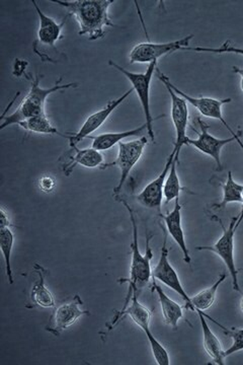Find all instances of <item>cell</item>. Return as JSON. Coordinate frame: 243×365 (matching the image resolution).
<instances>
[{"instance_id": "cell-1", "label": "cell", "mask_w": 243, "mask_h": 365, "mask_svg": "<svg viewBox=\"0 0 243 365\" xmlns=\"http://www.w3.org/2000/svg\"><path fill=\"white\" fill-rule=\"evenodd\" d=\"M63 6L73 16L79 25V35L90 41L103 39L108 28L114 26L109 16L112 0H51Z\"/></svg>"}, {"instance_id": "cell-2", "label": "cell", "mask_w": 243, "mask_h": 365, "mask_svg": "<svg viewBox=\"0 0 243 365\" xmlns=\"http://www.w3.org/2000/svg\"><path fill=\"white\" fill-rule=\"evenodd\" d=\"M26 78L31 81L30 91L26 93V97L24 98L23 102L19 106L16 111H14L13 114L1 117L0 130H4V128L11 126V125H18L19 122L25 121L29 118L46 115V101H47L50 95L56 93V91L76 88L77 86L76 83L61 85L60 83L62 81V78H60L52 88H44L40 86L41 78H42V76H40V74H36L33 78L31 74H29V76H26Z\"/></svg>"}, {"instance_id": "cell-3", "label": "cell", "mask_w": 243, "mask_h": 365, "mask_svg": "<svg viewBox=\"0 0 243 365\" xmlns=\"http://www.w3.org/2000/svg\"><path fill=\"white\" fill-rule=\"evenodd\" d=\"M138 295L139 292L132 289L131 287H128V294H127L124 307H123L121 311L117 312L114 318L110 321L109 330L114 329V327L117 325L120 321H122L125 317H130L132 321H133L137 326L140 327L141 330L145 333L149 345H150L151 351H152L154 359L157 362L165 361V360L168 359V356H170V354H168L167 350L165 349V346L161 344L160 341L156 339L152 332H151L150 311L139 302Z\"/></svg>"}, {"instance_id": "cell-4", "label": "cell", "mask_w": 243, "mask_h": 365, "mask_svg": "<svg viewBox=\"0 0 243 365\" xmlns=\"http://www.w3.org/2000/svg\"><path fill=\"white\" fill-rule=\"evenodd\" d=\"M120 202L124 205L126 210L128 211L130 222L132 223V230H133V240L131 244V267H130V278L128 279H121L122 283H128L129 287L140 292L152 278V269H151V259H152V251L150 248V237H148V251L145 255H142L139 250L138 244V225H137L136 218H135L133 209L130 207L128 203L125 200H120Z\"/></svg>"}, {"instance_id": "cell-5", "label": "cell", "mask_w": 243, "mask_h": 365, "mask_svg": "<svg viewBox=\"0 0 243 365\" xmlns=\"http://www.w3.org/2000/svg\"><path fill=\"white\" fill-rule=\"evenodd\" d=\"M109 64L110 66L114 67L118 71L121 72L125 78L128 79L130 83L132 85V88L136 91L137 97L140 101L142 110H143L144 116H145L146 131H148L151 141L155 140V135H154L153 130V121L154 118L151 114L150 109V86L151 81L156 69H157V62L149 64L148 69L143 73H137V72H131L125 69L124 67L115 63L113 60H110Z\"/></svg>"}, {"instance_id": "cell-6", "label": "cell", "mask_w": 243, "mask_h": 365, "mask_svg": "<svg viewBox=\"0 0 243 365\" xmlns=\"http://www.w3.org/2000/svg\"><path fill=\"white\" fill-rule=\"evenodd\" d=\"M237 217H232L229 225L226 227L222 222H220L221 227L223 230V234L219 237L217 242L213 246H201L197 247V251H208L212 253L218 255L219 258L224 262L226 268L230 274L231 279H232V287L235 292H240L239 282H238V272L237 264H235L234 256V237L237 232Z\"/></svg>"}, {"instance_id": "cell-7", "label": "cell", "mask_w": 243, "mask_h": 365, "mask_svg": "<svg viewBox=\"0 0 243 365\" xmlns=\"http://www.w3.org/2000/svg\"><path fill=\"white\" fill-rule=\"evenodd\" d=\"M192 35L187 36L180 40L172 42L153 43L142 42L135 46L129 55V60L132 64H151L158 62L161 57L172 54L175 51H180L182 48L189 47Z\"/></svg>"}, {"instance_id": "cell-8", "label": "cell", "mask_w": 243, "mask_h": 365, "mask_svg": "<svg viewBox=\"0 0 243 365\" xmlns=\"http://www.w3.org/2000/svg\"><path fill=\"white\" fill-rule=\"evenodd\" d=\"M148 137L142 136L141 138L134 139V140L126 141V143H120L119 151H118L117 160L115 163H110L108 165H117L120 169V181L117 187L114 188L115 196L119 195L122 192L125 182L131 174L132 170L143 155L144 150L148 145Z\"/></svg>"}, {"instance_id": "cell-9", "label": "cell", "mask_w": 243, "mask_h": 365, "mask_svg": "<svg viewBox=\"0 0 243 365\" xmlns=\"http://www.w3.org/2000/svg\"><path fill=\"white\" fill-rule=\"evenodd\" d=\"M156 76H157V78H160V81L163 83V85L170 86L177 95L184 98L185 100L187 101V103H189V104H191L192 107H195V109L198 110L200 114L203 115V116L207 118H211V119L219 120V121L222 122V123L225 125V127L228 130L231 129L229 125H228L227 122L225 121L224 117H223L222 108L223 106L229 104L230 102H232V98L192 97V96L187 95L185 91L180 90L177 86L172 85V83H170V78H168L167 76H165V74H163L158 68L156 69Z\"/></svg>"}, {"instance_id": "cell-10", "label": "cell", "mask_w": 243, "mask_h": 365, "mask_svg": "<svg viewBox=\"0 0 243 365\" xmlns=\"http://www.w3.org/2000/svg\"><path fill=\"white\" fill-rule=\"evenodd\" d=\"M133 88H130V90L127 91L126 93H123L121 97L110 101V102L108 103L105 107L102 108V109L93 113V114L86 118V120L84 121L83 126L81 127V129H79L76 133L68 135L69 146H71V150H76L77 145H78L83 139L90 138L93 132L100 129V127L105 123V121L109 119V117L113 114V112H114L115 110L117 109V108L119 107V106L121 105L132 93H133Z\"/></svg>"}, {"instance_id": "cell-11", "label": "cell", "mask_w": 243, "mask_h": 365, "mask_svg": "<svg viewBox=\"0 0 243 365\" xmlns=\"http://www.w3.org/2000/svg\"><path fill=\"white\" fill-rule=\"evenodd\" d=\"M152 278L160 281L165 287L170 288L175 294L182 297V299L186 302L187 309L194 311L192 307L191 297L187 295L186 290L180 282L179 274L177 270L173 268L168 259L167 248V235H165L163 239L162 247H161L160 260L156 264L155 268L152 270Z\"/></svg>"}, {"instance_id": "cell-12", "label": "cell", "mask_w": 243, "mask_h": 365, "mask_svg": "<svg viewBox=\"0 0 243 365\" xmlns=\"http://www.w3.org/2000/svg\"><path fill=\"white\" fill-rule=\"evenodd\" d=\"M83 306V299L78 294H76L71 302L60 304L50 317L49 324L46 327V330L56 337L61 335L64 330L76 324L79 319L90 314V312L81 309Z\"/></svg>"}, {"instance_id": "cell-13", "label": "cell", "mask_w": 243, "mask_h": 365, "mask_svg": "<svg viewBox=\"0 0 243 365\" xmlns=\"http://www.w3.org/2000/svg\"><path fill=\"white\" fill-rule=\"evenodd\" d=\"M198 122L201 132H198V137L196 139L187 138V145H191L200 153L213 158L217 165L218 170H222L221 153L225 145L235 141V132L230 129L229 132L232 136L229 138H217L209 133V126L205 122L202 121L201 119H198Z\"/></svg>"}, {"instance_id": "cell-14", "label": "cell", "mask_w": 243, "mask_h": 365, "mask_svg": "<svg viewBox=\"0 0 243 365\" xmlns=\"http://www.w3.org/2000/svg\"><path fill=\"white\" fill-rule=\"evenodd\" d=\"M32 4L33 7H35L36 11H37L38 21H40L37 33V40H36L33 47V51L41 48V46L53 48V49L56 50L55 45H56L58 41L62 39V32H63L65 24H66L68 18H71V14L68 13L62 20L61 23H57L51 16H47V14L41 11L37 1L32 0Z\"/></svg>"}, {"instance_id": "cell-15", "label": "cell", "mask_w": 243, "mask_h": 365, "mask_svg": "<svg viewBox=\"0 0 243 365\" xmlns=\"http://www.w3.org/2000/svg\"><path fill=\"white\" fill-rule=\"evenodd\" d=\"M177 150H182L175 146L172 153H170V158H167V163H165V167H163L162 172H161L160 174L158 175V177L155 178L153 181L146 185L140 193L137 195V201H138L141 205H143L144 207L160 210L163 198H165V197H163V188H165V180H167L168 172H170L173 158H175V155H177Z\"/></svg>"}, {"instance_id": "cell-16", "label": "cell", "mask_w": 243, "mask_h": 365, "mask_svg": "<svg viewBox=\"0 0 243 365\" xmlns=\"http://www.w3.org/2000/svg\"><path fill=\"white\" fill-rule=\"evenodd\" d=\"M170 93L172 101V121L175 130V143L177 148L182 150V146L186 145L189 137L187 136V125H189V108L187 101L180 96L177 95L172 88L165 85Z\"/></svg>"}, {"instance_id": "cell-17", "label": "cell", "mask_w": 243, "mask_h": 365, "mask_svg": "<svg viewBox=\"0 0 243 365\" xmlns=\"http://www.w3.org/2000/svg\"><path fill=\"white\" fill-rule=\"evenodd\" d=\"M162 217L165 220V225H167L168 234L182 251L184 261L187 264H191L192 259L190 256L189 249H187L184 228H182V206H180L179 199L175 200V207L172 210L168 212L167 215H163Z\"/></svg>"}, {"instance_id": "cell-18", "label": "cell", "mask_w": 243, "mask_h": 365, "mask_svg": "<svg viewBox=\"0 0 243 365\" xmlns=\"http://www.w3.org/2000/svg\"><path fill=\"white\" fill-rule=\"evenodd\" d=\"M198 314L200 323H201L202 331H203V345L209 356L213 360L214 364L218 365L225 364V350H223L222 344L217 336L211 330L210 326L207 323L205 313L201 309H196Z\"/></svg>"}, {"instance_id": "cell-19", "label": "cell", "mask_w": 243, "mask_h": 365, "mask_svg": "<svg viewBox=\"0 0 243 365\" xmlns=\"http://www.w3.org/2000/svg\"><path fill=\"white\" fill-rule=\"evenodd\" d=\"M33 270L38 274V279L33 283L32 292H31V299L33 304L43 309L55 307L56 304H55L54 297L46 285V276L48 271L38 263L33 266Z\"/></svg>"}, {"instance_id": "cell-20", "label": "cell", "mask_w": 243, "mask_h": 365, "mask_svg": "<svg viewBox=\"0 0 243 365\" xmlns=\"http://www.w3.org/2000/svg\"><path fill=\"white\" fill-rule=\"evenodd\" d=\"M152 287L154 292L157 294L158 299L162 312L163 318H165V323L168 326L172 327V329L177 330V325L180 319L184 317V312H182V307L177 304V302L170 299V297L165 292L162 288L157 284L156 279L152 278Z\"/></svg>"}, {"instance_id": "cell-21", "label": "cell", "mask_w": 243, "mask_h": 365, "mask_svg": "<svg viewBox=\"0 0 243 365\" xmlns=\"http://www.w3.org/2000/svg\"><path fill=\"white\" fill-rule=\"evenodd\" d=\"M73 150L76 153L71 158V162L64 165V173L66 176H71L72 170L77 165L86 169H95L100 167L105 160L102 153L93 148H83V150L76 148Z\"/></svg>"}, {"instance_id": "cell-22", "label": "cell", "mask_w": 243, "mask_h": 365, "mask_svg": "<svg viewBox=\"0 0 243 365\" xmlns=\"http://www.w3.org/2000/svg\"><path fill=\"white\" fill-rule=\"evenodd\" d=\"M144 130H146L145 123L139 126L138 128L131 129V130L109 132V133H103L93 137L91 136L90 138L93 139L91 148L98 151L109 150L110 148H114L115 144L122 143L124 139L132 136L141 135Z\"/></svg>"}, {"instance_id": "cell-23", "label": "cell", "mask_w": 243, "mask_h": 365, "mask_svg": "<svg viewBox=\"0 0 243 365\" xmlns=\"http://www.w3.org/2000/svg\"><path fill=\"white\" fill-rule=\"evenodd\" d=\"M227 278V274L225 272L221 273L219 275L218 279L214 283L212 287L202 290L198 294H195L191 297L192 309L196 312V309H201V311H207L213 306L215 302L216 297H217V292L219 287H221L223 282Z\"/></svg>"}, {"instance_id": "cell-24", "label": "cell", "mask_w": 243, "mask_h": 365, "mask_svg": "<svg viewBox=\"0 0 243 365\" xmlns=\"http://www.w3.org/2000/svg\"><path fill=\"white\" fill-rule=\"evenodd\" d=\"M21 128L25 129L26 132L38 134H50V135H59L68 139V135H64L61 132L58 131L56 127L53 126L47 115H40L29 118L25 121L19 122L18 124Z\"/></svg>"}, {"instance_id": "cell-25", "label": "cell", "mask_w": 243, "mask_h": 365, "mask_svg": "<svg viewBox=\"0 0 243 365\" xmlns=\"http://www.w3.org/2000/svg\"><path fill=\"white\" fill-rule=\"evenodd\" d=\"M180 150H177V155L173 158L172 167L165 180V188H163V197L165 202L170 203V201L177 200L180 198V192L182 187L180 185L179 174H177V163H179Z\"/></svg>"}, {"instance_id": "cell-26", "label": "cell", "mask_w": 243, "mask_h": 365, "mask_svg": "<svg viewBox=\"0 0 243 365\" xmlns=\"http://www.w3.org/2000/svg\"><path fill=\"white\" fill-rule=\"evenodd\" d=\"M14 244V235L11 227H0V249L6 263V277L11 285L14 284L13 268H11V253Z\"/></svg>"}, {"instance_id": "cell-27", "label": "cell", "mask_w": 243, "mask_h": 365, "mask_svg": "<svg viewBox=\"0 0 243 365\" xmlns=\"http://www.w3.org/2000/svg\"><path fill=\"white\" fill-rule=\"evenodd\" d=\"M223 197L220 203L215 204L214 208L223 209L230 203H242L243 194V185L239 184L233 179L232 172L229 170L227 179L223 184Z\"/></svg>"}, {"instance_id": "cell-28", "label": "cell", "mask_w": 243, "mask_h": 365, "mask_svg": "<svg viewBox=\"0 0 243 365\" xmlns=\"http://www.w3.org/2000/svg\"><path fill=\"white\" fill-rule=\"evenodd\" d=\"M215 323L217 324L218 326H220L223 330H224L225 335L229 336L231 339H232V344H231L230 347L228 348L227 350H225L226 359L229 357L230 355L234 354V353L242 351L243 329L232 328L230 329V330H227L224 326L220 325V324L217 323V322H215Z\"/></svg>"}, {"instance_id": "cell-29", "label": "cell", "mask_w": 243, "mask_h": 365, "mask_svg": "<svg viewBox=\"0 0 243 365\" xmlns=\"http://www.w3.org/2000/svg\"><path fill=\"white\" fill-rule=\"evenodd\" d=\"M180 51H194L201 53H215V54H237L243 56V48L235 47V46L229 45V43L226 42L224 44L218 48H208V47H186L182 48Z\"/></svg>"}, {"instance_id": "cell-30", "label": "cell", "mask_w": 243, "mask_h": 365, "mask_svg": "<svg viewBox=\"0 0 243 365\" xmlns=\"http://www.w3.org/2000/svg\"><path fill=\"white\" fill-rule=\"evenodd\" d=\"M29 66V62L24 59L14 60L13 73L16 78H23L24 76H26V67Z\"/></svg>"}, {"instance_id": "cell-31", "label": "cell", "mask_w": 243, "mask_h": 365, "mask_svg": "<svg viewBox=\"0 0 243 365\" xmlns=\"http://www.w3.org/2000/svg\"><path fill=\"white\" fill-rule=\"evenodd\" d=\"M40 188L44 192H51L55 187V181L50 176L43 177L38 182Z\"/></svg>"}, {"instance_id": "cell-32", "label": "cell", "mask_w": 243, "mask_h": 365, "mask_svg": "<svg viewBox=\"0 0 243 365\" xmlns=\"http://www.w3.org/2000/svg\"><path fill=\"white\" fill-rule=\"evenodd\" d=\"M0 227H11L9 215H7L4 208L0 209Z\"/></svg>"}, {"instance_id": "cell-33", "label": "cell", "mask_w": 243, "mask_h": 365, "mask_svg": "<svg viewBox=\"0 0 243 365\" xmlns=\"http://www.w3.org/2000/svg\"><path fill=\"white\" fill-rule=\"evenodd\" d=\"M233 71H234L235 73H237L238 76H239L240 88H242V90L243 91V68H239V67L234 66L233 67Z\"/></svg>"}, {"instance_id": "cell-34", "label": "cell", "mask_w": 243, "mask_h": 365, "mask_svg": "<svg viewBox=\"0 0 243 365\" xmlns=\"http://www.w3.org/2000/svg\"><path fill=\"white\" fill-rule=\"evenodd\" d=\"M242 210H240V213H239V215H238V217H237V225H235V228H238V227H239L240 225H242V222H243V194H242Z\"/></svg>"}, {"instance_id": "cell-35", "label": "cell", "mask_w": 243, "mask_h": 365, "mask_svg": "<svg viewBox=\"0 0 243 365\" xmlns=\"http://www.w3.org/2000/svg\"><path fill=\"white\" fill-rule=\"evenodd\" d=\"M235 141L238 143V145L240 146V148H242L243 151V143L242 140V133H235Z\"/></svg>"}, {"instance_id": "cell-36", "label": "cell", "mask_w": 243, "mask_h": 365, "mask_svg": "<svg viewBox=\"0 0 243 365\" xmlns=\"http://www.w3.org/2000/svg\"><path fill=\"white\" fill-rule=\"evenodd\" d=\"M240 309H242V314H243V297H242V299H240Z\"/></svg>"}, {"instance_id": "cell-37", "label": "cell", "mask_w": 243, "mask_h": 365, "mask_svg": "<svg viewBox=\"0 0 243 365\" xmlns=\"http://www.w3.org/2000/svg\"><path fill=\"white\" fill-rule=\"evenodd\" d=\"M243 270V268L242 269H240V270H238V271H242Z\"/></svg>"}]
</instances>
